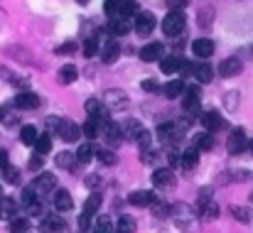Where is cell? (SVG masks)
<instances>
[{
    "label": "cell",
    "instance_id": "cell-39",
    "mask_svg": "<svg viewBox=\"0 0 253 233\" xmlns=\"http://www.w3.org/2000/svg\"><path fill=\"white\" fill-rule=\"evenodd\" d=\"M93 233H113V221L111 216H98L93 224Z\"/></svg>",
    "mask_w": 253,
    "mask_h": 233
},
{
    "label": "cell",
    "instance_id": "cell-61",
    "mask_svg": "<svg viewBox=\"0 0 253 233\" xmlns=\"http://www.w3.org/2000/svg\"><path fill=\"white\" fill-rule=\"evenodd\" d=\"M0 196H2V189H0Z\"/></svg>",
    "mask_w": 253,
    "mask_h": 233
},
{
    "label": "cell",
    "instance_id": "cell-41",
    "mask_svg": "<svg viewBox=\"0 0 253 233\" xmlns=\"http://www.w3.org/2000/svg\"><path fill=\"white\" fill-rule=\"evenodd\" d=\"M35 145H37V155H47L52 150V138L49 135H37Z\"/></svg>",
    "mask_w": 253,
    "mask_h": 233
},
{
    "label": "cell",
    "instance_id": "cell-4",
    "mask_svg": "<svg viewBox=\"0 0 253 233\" xmlns=\"http://www.w3.org/2000/svg\"><path fill=\"white\" fill-rule=\"evenodd\" d=\"M54 130H57V138H62L64 143H77L79 135H82V128L74 120H69V118H59Z\"/></svg>",
    "mask_w": 253,
    "mask_h": 233
},
{
    "label": "cell",
    "instance_id": "cell-20",
    "mask_svg": "<svg viewBox=\"0 0 253 233\" xmlns=\"http://www.w3.org/2000/svg\"><path fill=\"white\" fill-rule=\"evenodd\" d=\"M163 52H165V47L160 42H150L140 49V59L143 62H158V59H163Z\"/></svg>",
    "mask_w": 253,
    "mask_h": 233
},
{
    "label": "cell",
    "instance_id": "cell-43",
    "mask_svg": "<svg viewBox=\"0 0 253 233\" xmlns=\"http://www.w3.org/2000/svg\"><path fill=\"white\" fill-rule=\"evenodd\" d=\"M2 177H5L7 184H17L20 182V169L12 167V164H7V167H2Z\"/></svg>",
    "mask_w": 253,
    "mask_h": 233
},
{
    "label": "cell",
    "instance_id": "cell-50",
    "mask_svg": "<svg viewBox=\"0 0 253 233\" xmlns=\"http://www.w3.org/2000/svg\"><path fill=\"white\" fill-rule=\"evenodd\" d=\"M118 2H121V0H106V2H103V12L113 17V15H116V7H118Z\"/></svg>",
    "mask_w": 253,
    "mask_h": 233
},
{
    "label": "cell",
    "instance_id": "cell-11",
    "mask_svg": "<svg viewBox=\"0 0 253 233\" xmlns=\"http://www.w3.org/2000/svg\"><path fill=\"white\" fill-rule=\"evenodd\" d=\"M133 17L135 20H130V22H133V30L135 32H140V35H150L153 32V27H155V15L153 12H145L143 10V12H135Z\"/></svg>",
    "mask_w": 253,
    "mask_h": 233
},
{
    "label": "cell",
    "instance_id": "cell-57",
    "mask_svg": "<svg viewBox=\"0 0 253 233\" xmlns=\"http://www.w3.org/2000/svg\"><path fill=\"white\" fill-rule=\"evenodd\" d=\"M168 159H169V164H179V153H177V150H169Z\"/></svg>",
    "mask_w": 253,
    "mask_h": 233
},
{
    "label": "cell",
    "instance_id": "cell-10",
    "mask_svg": "<svg viewBox=\"0 0 253 233\" xmlns=\"http://www.w3.org/2000/svg\"><path fill=\"white\" fill-rule=\"evenodd\" d=\"M155 135H158V140H163V143H179L182 135H184V130H182V128L177 125V120H174V123H163Z\"/></svg>",
    "mask_w": 253,
    "mask_h": 233
},
{
    "label": "cell",
    "instance_id": "cell-52",
    "mask_svg": "<svg viewBox=\"0 0 253 233\" xmlns=\"http://www.w3.org/2000/svg\"><path fill=\"white\" fill-rule=\"evenodd\" d=\"M86 187H88V189L101 187V177H98V174H88V177H86Z\"/></svg>",
    "mask_w": 253,
    "mask_h": 233
},
{
    "label": "cell",
    "instance_id": "cell-28",
    "mask_svg": "<svg viewBox=\"0 0 253 233\" xmlns=\"http://www.w3.org/2000/svg\"><path fill=\"white\" fill-rule=\"evenodd\" d=\"M182 57H177V54H172V57H163L160 59V69H163V74H174V72H179V67H182Z\"/></svg>",
    "mask_w": 253,
    "mask_h": 233
},
{
    "label": "cell",
    "instance_id": "cell-23",
    "mask_svg": "<svg viewBox=\"0 0 253 233\" xmlns=\"http://www.w3.org/2000/svg\"><path fill=\"white\" fill-rule=\"evenodd\" d=\"M179 164H182V169H187V172L197 169V164H199V150H194V148L184 150V153L179 155Z\"/></svg>",
    "mask_w": 253,
    "mask_h": 233
},
{
    "label": "cell",
    "instance_id": "cell-38",
    "mask_svg": "<svg viewBox=\"0 0 253 233\" xmlns=\"http://www.w3.org/2000/svg\"><path fill=\"white\" fill-rule=\"evenodd\" d=\"M54 162H57V167H62V169H74L77 167V159L72 153H59V155L54 157Z\"/></svg>",
    "mask_w": 253,
    "mask_h": 233
},
{
    "label": "cell",
    "instance_id": "cell-3",
    "mask_svg": "<svg viewBox=\"0 0 253 233\" xmlns=\"http://www.w3.org/2000/svg\"><path fill=\"white\" fill-rule=\"evenodd\" d=\"M184 12L182 10H169L168 15H165V20H163V32L168 35V37H177V35H182L184 32Z\"/></svg>",
    "mask_w": 253,
    "mask_h": 233
},
{
    "label": "cell",
    "instance_id": "cell-55",
    "mask_svg": "<svg viewBox=\"0 0 253 233\" xmlns=\"http://www.w3.org/2000/svg\"><path fill=\"white\" fill-rule=\"evenodd\" d=\"M143 91H148V93H155V91H158V83H155L153 78H148V81H143Z\"/></svg>",
    "mask_w": 253,
    "mask_h": 233
},
{
    "label": "cell",
    "instance_id": "cell-29",
    "mask_svg": "<svg viewBox=\"0 0 253 233\" xmlns=\"http://www.w3.org/2000/svg\"><path fill=\"white\" fill-rule=\"evenodd\" d=\"M130 30H133V22H130V20L116 17V20L111 22V35H113V37H123V35H128Z\"/></svg>",
    "mask_w": 253,
    "mask_h": 233
},
{
    "label": "cell",
    "instance_id": "cell-36",
    "mask_svg": "<svg viewBox=\"0 0 253 233\" xmlns=\"http://www.w3.org/2000/svg\"><path fill=\"white\" fill-rule=\"evenodd\" d=\"M93 150H96V148H93V145H88V143H86V145H82V148H79V153L74 155L77 164H88V162L93 159Z\"/></svg>",
    "mask_w": 253,
    "mask_h": 233
},
{
    "label": "cell",
    "instance_id": "cell-16",
    "mask_svg": "<svg viewBox=\"0 0 253 233\" xmlns=\"http://www.w3.org/2000/svg\"><path fill=\"white\" fill-rule=\"evenodd\" d=\"M153 184H155V187H160V189H169V187H174V172L168 169V167L155 169V172H153Z\"/></svg>",
    "mask_w": 253,
    "mask_h": 233
},
{
    "label": "cell",
    "instance_id": "cell-2",
    "mask_svg": "<svg viewBox=\"0 0 253 233\" xmlns=\"http://www.w3.org/2000/svg\"><path fill=\"white\" fill-rule=\"evenodd\" d=\"M101 103H103V108H106V111L121 113V111H126V108L130 106V98H128V93H126V91H121V88H106V91H103Z\"/></svg>",
    "mask_w": 253,
    "mask_h": 233
},
{
    "label": "cell",
    "instance_id": "cell-19",
    "mask_svg": "<svg viewBox=\"0 0 253 233\" xmlns=\"http://www.w3.org/2000/svg\"><path fill=\"white\" fill-rule=\"evenodd\" d=\"M84 108H86V113H88L91 118H96L98 123L108 118V111L103 108V103H101V98H88V101H86V103H84Z\"/></svg>",
    "mask_w": 253,
    "mask_h": 233
},
{
    "label": "cell",
    "instance_id": "cell-12",
    "mask_svg": "<svg viewBox=\"0 0 253 233\" xmlns=\"http://www.w3.org/2000/svg\"><path fill=\"white\" fill-rule=\"evenodd\" d=\"M199 101H202V88L199 86H184V98H182L184 113H194L199 108Z\"/></svg>",
    "mask_w": 253,
    "mask_h": 233
},
{
    "label": "cell",
    "instance_id": "cell-37",
    "mask_svg": "<svg viewBox=\"0 0 253 233\" xmlns=\"http://www.w3.org/2000/svg\"><path fill=\"white\" fill-rule=\"evenodd\" d=\"M37 128L35 125H22V130H20V140L25 143V145H35V140H37Z\"/></svg>",
    "mask_w": 253,
    "mask_h": 233
},
{
    "label": "cell",
    "instance_id": "cell-60",
    "mask_svg": "<svg viewBox=\"0 0 253 233\" xmlns=\"http://www.w3.org/2000/svg\"><path fill=\"white\" fill-rule=\"evenodd\" d=\"M77 2H79V5H88V0H77Z\"/></svg>",
    "mask_w": 253,
    "mask_h": 233
},
{
    "label": "cell",
    "instance_id": "cell-18",
    "mask_svg": "<svg viewBox=\"0 0 253 233\" xmlns=\"http://www.w3.org/2000/svg\"><path fill=\"white\" fill-rule=\"evenodd\" d=\"M202 125L207 128V133H216V130L224 128V118H221V113H216V111H207V113L202 116Z\"/></svg>",
    "mask_w": 253,
    "mask_h": 233
},
{
    "label": "cell",
    "instance_id": "cell-8",
    "mask_svg": "<svg viewBox=\"0 0 253 233\" xmlns=\"http://www.w3.org/2000/svg\"><path fill=\"white\" fill-rule=\"evenodd\" d=\"M226 150H229L231 155H241V153L249 150V138H246V130H244V128H236V130L229 135Z\"/></svg>",
    "mask_w": 253,
    "mask_h": 233
},
{
    "label": "cell",
    "instance_id": "cell-34",
    "mask_svg": "<svg viewBox=\"0 0 253 233\" xmlns=\"http://www.w3.org/2000/svg\"><path fill=\"white\" fill-rule=\"evenodd\" d=\"M163 91H165V96H168V98H177V96L184 91V81H182V78H172V81L165 83V88H163Z\"/></svg>",
    "mask_w": 253,
    "mask_h": 233
},
{
    "label": "cell",
    "instance_id": "cell-15",
    "mask_svg": "<svg viewBox=\"0 0 253 233\" xmlns=\"http://www.w3.org/2000/svg\"><path fill=\"white\" fill-rule=\"evenodd\" d=\"M244 72V62L239 59V57H229V59H224L221 64H219V74L221 77H236V74H241Z\"/></svg>",
    "mask_w": 253,
    "mask_h": 233
},
{
    "label": "cell",
    "instance_id": "cell-13",
    "mask_svg": "<svg viewBox=\"0 0 253 233\" xmlns=\"http://www.w3.org/2000/svg\"><path fill=\"white\" fill-rule=\"evenodd\" d=\"M199 216L204 221H214L219 216V206H216V201H211L207 196V192H202V196H199Z\"/></svg>",
    "mask_w": 253,
    "mask_h": 233
},
{
    "label": "cell",
    "instance_id": "cell-47",
    "mask_svg": "<svg viewBox=\"0 0 253 233\" xmlns=\"http://www.w3.org/2000/svg\"><path fill=\"white\" fill-rule=\"evenodd\" d=\"M27 229H30L27 219H12V221H10V231L12 233H25Z\"/></svg>",
    "mask_w": 253,
    "mask_h": 233
},
{
    "label": "cell",
    "instance_id": "cell-31",
    "mask_svg": "<svg viewBox=\"0 0 253 233\" xmlns=\"http://www.w3.org/2000/svg\"><path fill=\"white\" fill-rule=\"evenodd\" d=\"M113 233H135V219L133 216H118Z\"/></svg>",
    "mask_w": 253,
    "mask_h": 233
},
{
    "label": "cell",
    "instance_id": "cell-35",
    "mask_svg": "<svg viewBox=\"0 0 253 233\" xmlns=\"http://www.w3.org/2000/svg\"><path fill=\"white\" fill-rule=\"evenodd\" d=\"M79 78V69L74 67V64H64L62 69H59V81L62 83H72V81H77Z\"/></svg>",
    "mask_w": 253,
    "mask_h": 233
},
{
    "label": "cell",
    "instance_id": "cell-40",
    "mask_svg": "<svg viewBox=\"0 0 253 233\" xmlns=\"http://www.w3.org/2000/svg\"><path fill=\"white\" fill-rule=\"evenodd\" d=\"M82 133H84L86 138H96V135L101 133V123H98L96 118H88L84 123V128H82Z\"/></svg>",
    "mask_w": 253,
    "mask_h": 233
},
{
    "label": "cell",
    "instance_id": "cell-17",
    "mask_svg": "<svg viewBox=\"0 0 253 233\" xmlns=\"http://www.w3.org/2000/svg\"><path fill=\"white\" fill-rule=\"evenodd\" d=\"M192 52H194L199 59H209V57L214 54V39H209V37L194 39V42H192Z\"/></svg>",
    "mask_w": 253,
    "mask_h": 233
},
{
    "label": "cell",
    "instance_id": "cell-51",
    "mask_svg": "<svg viewBox=\"0 0 253 233\" xmlns=\"http://www.w3.org/2000/svg\"><path fill=\"white\" fill-rule=\"evenodd\" d=\"M72 52H77V42H67V44L57 47V54H72Z\"/></svg>",
    "mask_w": 253,
    "mask_h": 233
},
{
    "label": "cell",
    "instance_id": "cell-26",
    "mask_svg": "<svg viewBox=\"0 0 253 233\" xmlns=\"http://www.w3.org/2000/svg\"><path fill=\"white\" fill-rule=\"evenodd\" d=\"M42 233H67V224L59 216H47L42 224Z\"/></svg>",
    "mask_w": 253,
    "mask_h": 233
},
{
    "label": "cell",
    "instance_id": "cell-58",
    "mask_svg": "<svg viewBox=\"0 0 253 233\" xmlns=\"http://www.w3.org/2000/svg\"><path fill=\"white\" fill-rule=\"evenodd\" d=\"M7 164H10V157H7L5 150H0V169H2V167H7Z\"/></svg>",
    "mask_w": 253,
    "mask_h": 233
},
{
    "label": "cell",
    "instance_id": "cell-24",
    "mask_svg": "<svg viewBox=\"0 0 253 233\" xmlns=\"http://www.w3.org/2000/svg\"><path fill=\"white\" fill-rule=\"evenodd\" d=\"M128 201H130L133 206H150V204L155 201V194L148 192V189H140V192H133V194L128 196Z\"/></svg>",
    "mask_w": 253,
    "mask_h": 233
},
{
    "label": "cell",
    "instance_id": "cell-48",
    "mask_svg": "<svg viewBox=\"0 0 253 233\" xmlns=\"http://www.w3.org/2000/svg\"><path fill=\"white\" fill-rule=\"evenodd\" d=\"M96 52H98V42H96V37H88V39H86V44H84V54L91 59Z\"/></svg>",
    "mask_w": 253,
    "mask_h": 233
},
{
    "label": "cell",
    "instance_id": "cell-22",
    "mask_svg": "<svg viewBox=\"0 0 253 233\" xmlns=\"http://www.w3.org/2000/svg\"><path fill=\"white\" fill-rule=\"evenodd\" d=\"M17 216V199L0 196V219H15Z\"/></svg>",
    "mask_w": 253,
    "mask_h": 233
},
{
    "label": "cell",
    "instance_id": "cell-54",
    "mask_svg": "<svg viewBox=\"0 0 253 233\" xmlns=\"http://www.w3.org/2000/svg\"><path fill=\"white\" fill-rule=\"evenodd\" d=\"M187 2H189V0H168V7L169 10H182Z\"/></svg>",
    "mask_w": 253,
    "mask_h": 233
},
{
    "label": "cell",
    "instance_id": "cell-49",
    "mask_svg": "<svg viewBox=\"0 0 253 233\" xmlns=\"http://www.w3.org/2000/svg\"><path fill=\"white\" fill-rule=\"evenodd\" d=\"M153 159H158V150L143 148V162H145V164H153Z\"/></svg>",
    "mask_w": 253,
    "mask_h": 233
},
{
    "label": "cell",
    "instance_id": "cell-6",
    "mask_svg": "<svg viewBox=\"0 0 253 233\" xmlns=\"http://www.w3.org/2000/svg\"><path fill=\"white\" fill-rule=\"evenodd\" d=\"M35 194H40V196H44V194H52L54 189H57V177L52 174V172H42L40 177H35V182H32V187H30Z\"/></svg>",
    "mask_w": 253,
    "mask_h": 233
},
{
    "label": "cell",
    "instance_id": "cell-30",
    "mask_svg": "<svg viewBox=\"0 0 253 233\" xmlns=\"http://www.w3.org/2000/svg\"><path fill=\"white\" fill-rule=\"evenodd\" d=\"M211 148H214V138H211V133H197V135H194V150L207 153V150H211Z\"/></svg>",
    "mask_w": 253,
    "mask_h": 233
},
{
    "label": "cell",
    "instance_id": "cell-1",
    "mask_svg": "<svg viewBox=\"0 0 253 233\" xmlns=\"http://www.w3.org/2000/svg\"><path fill=\"white\" fill-rule=\"evenodd\" d=\"M169 216L174 219L177 229H182L184 233H197L199 231V226H197V216H199V214L194 211V206L179 201V204L169 206Z\"/></svg>",
    "mask_w": 253,
    "mask_h": 233
},
{
    "label": "cell",
    "instance_id": "cell-27",
    "mask_svg": "<svg viewBox=\"0 0 253 233\" xmlns=\"http://www.w3.org/2000/svg\"><path fill=\"white\" fill-rule=\"evenodd\" d=\"M192 77L197 78L199 83H209L211 78H214V69L207 64V62H202V64H197V67H192Z\"/></svg>",
    "mask_w": 253,
    "mask_h": 233
},
{
    "label": "cell",
    "instance_id": "cell-44",
    "mask_svg": "<svg viewBox=\"0 0 253 233\" xmlns=\"http://www.w3.org/2000/svg\"><path fill=\"white\" fill-rule=\"evenodd\" d=\"M150 206H153V216H158V219H168L169 216V206L168 204H163V201H158V199H155Z\"/></svg>",
    "mask_w": 253,
    "mask_h": 233
},
{
    "label": "cell",
    "instance_id": "cell-14",
    "mask_svg": "<svg viewBox=\"0 0 253 233\" xmlns=\"http://www.w3.org/2000/svg\"><path fill=\"white\" fill-rule=\"evenodd\" d=\"M40 96L37 93H30V91H22V93H17L15 96V106L20 108V111H32V108H40Z\"/></svg>",
    "mask_w": 253,
    "mask_h": 233
},
{
    "label": "cell",
    "instance_id": "cell-21",
    "mask_svg": "<svg viewBox=\"0 0 253 233\" xmlns=\"http://www.w3.org/2000/svg\"><path fill=\"white\" fill-rule=\"evenodd\" d=\"M135 12H138V2H135V0H121V2H118V7H116V15H113V17L130 20Z\"/></svg>",
    "mask_w": 253,
    "mask_h": 233
},
{
    "label": "cell",
    "instance_id": "cell-59",
    "mask_svg": "<svg viewBox=\"0 0 253 233\" xmlns=\"http://www.w3.org/2000/svg\"><path fill=\"white\" fill-rule=\"evenodd\" d=\"M2 118H5V108H0V123H2Z\"/></svg>",
    "mask_w": 253,
    "mask_h": 233
},
{
    "label": "cell",
    "instance_id": "cell-45",
    "mask_svg": "<svg viewBox=\"0 0 253 233\" xmlns=\"http://www.w3.org/2000/svg\"><path fill=\"white\" fill-rule=\"evenodd\" d=\"M214 20V7H204L199 10V27H209Z\"/></svg>",
    "mask_w": 253,
    "mask_h": 233
},
{
    "label": "cell",
    "instance_id": "cell-42",
    "mask_svg": "<svg viewBox=\"0 0 253 233\" xmlns=\"http://www.w3.org/2000/svg\"><path fill=\"white\" fill-rule=\"evenodd\" d=\"M239 98H241L239 91H229V93L224 96V108H226V111H236V108H239Z\"/></svg>",
    "mask_w": 253,
    "mask_h": 233
},
{
    "label": "cell",
    "instance_id": "cell-7",
    "mask_svg": "<svg viewBox=\"0 0 253 233\" xmlns=\"http://www.w3.org/2000/svg\"><path fill=\"white\" fill-rule=\"evenodd\" d=\"M123 138H130V140H135L140 148H148L153 135H150V133H148L140 123H133V120H130V123L126 125V130H123Z\"/></svg>",
    "mask_w": 253,
    "mask_h": 233
},
{
    "label": "cell",
    "instance_id": "cell-33",
    "mask_svg": "<svg viewBox=\"0 0 253 233\" xmlns=\"http://www.w3.org/2000/svg\"><path fill=\"white\" fill-rule=\"evenodd\" d=\"M231 216L236 219V221H241V224H251V209L249 206H239V204H231Z\"/></svg>",
    "mask_w": 253,
    "mask_h": 233
},
{
    "label": "cell",
    "instance_id": "cell-5",
    "mask_svg": "<svg viewBox=\"0 0 253 233\" xmlns=\"http://www.w3.org/2000/svg\"><path fill=\"white\" fill-rule=\"evenodd\" d=\"M101 133H103V138H106V143L108 145H121L123 143V128L116 123V120H111V118H106V120H101Z\"/></svg>",
    "mask_w": 253,
    "mask_h": 233
},
{
    "label": "cell",
    "instance_id": "cell-53",
    "mask_svg": "<svg viewBox=\"0 0 253 233\" xmlns=\"http://www.w3.org/2000/svg\"><path fill=\"white\" fill-rule=\"evenodd\" d=\"M249 177H251L249 169H236V172H234V179H236V182H246Z\"/></svg>",
    "mask_w": 253,
    "mask_h": 233
},
{
    "label": "cell",
    "instance_id": "cell-46",
    "mask_svg": "<svg viewBox=\"0 0 253 233\" xmlns=\"http://www.w3.org/2000/svg\"><path fill=\"white\" fill-rule=\"evenodd\" d=\"M93 157H98L103 164H116V155L111 150H93Z\"/></svg>",
    "mask_w": 253,
    "mask_h": 233
},
{
    "label": "cell",
    "instance_id": "cell-9",
    "mask_svg": "<svg viewBox=\"0 0 253 233\" xmlns=\"http://www.w3.org/2000/svg\"><path fill=\"white\" fill-rule=\"evenodd\" d=\"M98 209H101V196H98V194H91V196L86 199L82 219H79V229H82V231H86V229L91 226V219H93V214H96Z\"/></svg>",
    "mask_w": 253,
    "mask_h": 233
},
{
    "label": "cell",
    "instance_id": "cell-56",
    "mask_svg": "<svg viewBox=\"0 0 253 233\" xmlns=\"http://www.w3.org/2000/svg\"><path fill=\"white\" fill-rule=\"evenodd\" d=\"M42 164H44V159H42L40 155H35L32 159H30V169H40Z\"/></svg>",
    "mask_w": 253,
    "mask_h": 233
},
{
    "label": "cell",
    "instance_id": "cell-32",
    "mask_svg": "<svg viewBox=\"0 0 253 233\" xmlns=\"http://www.w3.org/2000/svg\"><path fill=\"white\" fill-rule=\"evenodd\" d=\"M118 54H121L118 42H116V39H108L106 47H103V62H106V64H113V62L118 59Z\"/></svg>",
    "mask_w": 253,
    "mask_h": 233
},
{
    "label": "cell",
    "instance_id": "cell-25",
    "mask_svg": "<svg viewBox=\"0 0 253 233\" xmlns=\"http://www.w3.org/2000/svg\"><path fill=\"white\" fill-rule=\"evenodd\" d=\"M72 206H74L72 194H69L67 189H57V194H54V209H57V211H69Z\"/></svg>",
    "mask_w": 253,
    "mask_h": 233
}]
</instances>
